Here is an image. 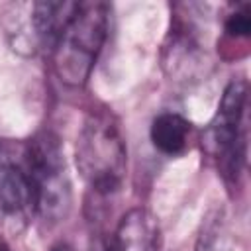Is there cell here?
<instances>
[{"mask_svg":"<svg viewBox=\"0 0 251 251\" xmlns=\"http://www.w3.org/2000/svg\"><path fill=\"white\" fill-rule=\"evenodd\" d=\"M24 147L33 192L31 210L43 222L57 224L69 216L73 206V186L61 141L51 131H43Z\"/></svg>","mask_w":251,"mask_h":251,"instance_id":"obj_3","label":"cell"},{"mask_svg":"<svg viewBox=\"0 0 251 251\" xmlns=\"http://www.w3.org/2000/svg\"><path fill=\"white\" fill-rule=\"evenodd\" d=\"M194 251H233L231 231L222 210H212L204 218Z\"/></svg>","mask_w":251,"mask_h":251,"instance_id":"obj_9","label":"cell"},{"mask_svg":"<svg viewBox=\"0 0 251 251\" xmlns=\"http://www.w3.org/2000/svg\"><path fill=\"white\" fill-rule=\"evenodd\" d=\"M247 80L233 78L218 104V110L204 133V147L216 159L226 180L237 182L247 155Z\"/></svg>","mask_w":251,"mask_h":251,"instance_id":"obj_5","label":"cell"},{"mask_svg":"<svg viewBox=\"0 0 251 251\" xmlns=\"http://www.w3.org/2000/svg\"><path fill=\"white\" fill-rule=\"evenodd\" d=\"M159 224L143 208L126 212L110 239L108 251H157Z\"/></svg>","mask_w":251,"mask_h":251,"instance_id":"obj_7","label":"cell"},{"mask_svg":"<svg viewBox=\"0 0 251 251\" xmlns=\"http://www.w3.org/2000/svg\"><path fill=\"white\" fill-rule=\"evenodd\" d=\"M0 251H10V247H8L4 241H0Z\"/></svg>","mask_w":251,"mask_h":251,"instance_id":"obj_11","label":"cell"},{"mask_svg":"<svg viewBox=\"0 0 251 251\" xmlns=\"http://www.w3.org/2000/svg\"><path fill=\"white\" fill-rule=\"evenodd\" d=\"M190 131H192V124L184 116L175 112H163L153 118L149 137L159 153L167 157H176L188 149Z\"/></svg>","mask_w":251,"mask_h":251,"instance_id":"obj_8","label":"cell"},{"mask_svg":"<svg viewBox=\"0 0 251 251\" xmlns=\"http://www.w3.org/2000/svg\"><path fill=\"white\" fill-rule=\"evenodd\" d=\"M108 6L102 2H78L53 47V69L67 86H82L108 37Z\"/></svg>","mask_w":251,"mask_h":251,"instance_id":"obj_2","label":"cell"},{"mask_svg":"<svg viewBox=\"0 0 251 251\" xmlns=\"http://www.w3.org/2000/svg\"><path fill=\"white\" fill-rule=\"evenodd\" d=\"M33 192L25 163V147L0 143V214L16 216L31 210Z\"/></svg>","mask_w":251,"mask_h":251,"instance_id":"obj_6","label":"cell"},{"mask_svg":"<svg viewBox=\"0 0 251 251\" xmlns=\"http://www.w3.org/2000/svg\"><path fill=\"white\" fill-rule=\"evenodd\" d=\"M78 2H8L0 12V27L20 55L53 51Z\"/></svg>","mask_w":251,"mask_h":251,"instance_id":"obj_4","label":"cell"},{"mask_svg":"<svg viewBox=\"0 0 251 251\" xmlns=\"http://www.w3.org/2000/svg\"><path fill=\"white\" fill-rule=\"evenodd\" d=\"M75 161L82 180L98 194L120 190L127 171V147L108 112H92L76 135Z\"/></svg>","mask_w":251,"mask_h":251,"instance_id":"obj_1","label":"cell"},{"mask_svg":"<svg viewBox=\"0 0 251 251\" xmlns=\"http://www.w3.org/2000/svg\"><path fill=\"white\" fill-rule=\"evenodd\" d=\"M224 31L226 35L233 39H245L251 33V10L249 4L233 6L231 12H227L224 20Z\"/></svg>","mask_w":251,"mask_h":251,"instance_id":"obj_10","label":"cell"}]
</instances>
